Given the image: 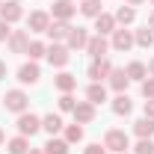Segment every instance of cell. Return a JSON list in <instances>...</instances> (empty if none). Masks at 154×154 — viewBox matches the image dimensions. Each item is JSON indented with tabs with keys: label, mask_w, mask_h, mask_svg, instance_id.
I'll return each instance as SVG.
<instances>
[{
	"label": "cell",
	"mask_w": 154,
	"mask_h": 154,
	"mask_svg": "<svg viewBox=\"0 0 154 154\" xmlns=\"http://www.w3.org/2000/svg\"><path fill=\"white\" fill-rule=\"evenodd\" d=\"M42 128H45L48 134L54 136V134H59V131H62L65 125H62V119H59L57 113H48V116H45V119H42Z\"/></svg>",
	"instance_id": "22"
},
{
	"label": "cell",
	"mask_w": 154,
	"mask_h": 154,
	"mask_svg": "<svg viewBox=\"0 0 154 154\" xmlns=\"http://www.w3.org/2000/svg\"><path fill=\"white\" fill-rule=\"evenodd\" d=\"M68 33H71V24L68 21H51V27H48V36L54 38V42L68 38Z\"/></svg>",
	"instance_id": "15"
},
{
	"label": "cell",
	"mask_w": 154,
	"mask_h": 154,
	"mask_svg": "<svg viewBox=\"0 0 154 154\" xmlns=\"http://www.w3.org/2000/svg\"><path fill=\"white\" fill-rule=\"evenodd\" d=\"M9 36H12L9 24H6V21H0V42H9Z\"/></svg>",
	"instance_id": "35"
},
{
	"label": "cell",
	"mask_w": 154,
	"mask_h": 154,
	"mask_svg": "<svg viewBox=\"0 0 154 154\" xmlns=\"http://www.w3.org/2000/svg\"><path fill=\"white\" fill-rule=\"evenodd\" d=\"M77 12V6L71 0H54V6H51V15L54 21H71V15Z\"/></svg>",
	"instance_id": "5"
},
{
	"label": "cell",
	"mask_w": 154,
	"mask_h": 154,
	"mask_svg": "<svg viewBox=\"0 0 154 154\" xmlns=\"http://www.w3.org/2000/svg\"><path fill=\"white\" fill-rule=\"evenodd\" d=\"M122 154H128V151H122Z\"/></svg>",
	"instance_id": "43"
},
{
	"label": "cell",
	"mask_w": 154,
	"mask_h": 154,
	"mask_svg": "<svg viewBox=\"0 0 154 154\" xmlns=\"http://www.w3.org/2000/svg\"><path fill=\"white\" fill-rule=\"evenodd\" d=\"M74 107H77V101L71 98V92H65V95L59 98V110L62 113H74Z\"/></svg>",
	"instance_id": "31"
},
{
	"label": "cell",
	"mask_w": 154,
	"mask_h": 154,
	"mask_svg": "<svg viewBox=\"0 0 154 154\" xmlns=\"http://www.w3.org/2000/svg\"><path fill=\"white\" fill-rule=\"evenodd\" d=\"M6 148H9V154H27L30 151V142H27V136H15V139L6 142Z\"/></svg>",
	"instance_id": "25"
},
{
	"label": "cell",
	"mask_w": 154,
	"mask_h": 154,
	"mask_svg": "<svg viewBox=\"0 0 154 154\" xmlns=\"http://www.w3.org/2000/svg\"><path fill=\"white\" fill-rule=\"evenodd\" d=\"M48 62L51 65H57V68H65L68 65V59H71V51H68V45H59V42H54L51 48H48Z\"/></svg>",
	"instance_id": "3"
},
{
	"label": "cell",
	"mask_w": 154,
	"mask_h": 154,
	"mask_svg": "<svg viewBox=\"0 0 154 154\" xmlns=\"http://www.w3.org/2000/svg\"><path fill=\"white\" fill-rule=\"evenodd\" d=\"M80 139H83V125H68V128H65V142H68V145H71V142H80Z\"/></svg>",
	"instance_id": "30"
},
{
	"label": "cell",
	"mask_w": 154,
	"mask_h": 154,
	"mask_svg": "<svg viewBox=\"0 0 154 154\" xmlns=\"http://www.w3.org/2000/svg\"><path fill=\"white\" fill-rule=\"evenodd\" d=\"M86 42H89L86 27H71V33H68V38H65L68 51H80V48H86Z\"/></svg>",
	"instance_id": "11"
},
{
	"label": "cell",
	"mask_w": 154,
	"mask_h": 154,
	"mask_svg": "<svg viewBox=\"0 0 154 154\" xmlns=\"http://www.w3.org/2000/svg\"><path fill=\"white\" fill-rule=\"evenodd\" d=\"M104 148L107 151H116V154H122V151H128L131 148V139H128V134L125 131H107V136H104Z\"/></svg>",
	"instance_id": "1"
},
{
	"label": "cell",
	"mask_w": 154,
	"mask_h": 154,
	"mask_svg": "<svg viewBox=\"0 0 154 154\" xmlns=\"http://www.w3.org/2000/svg\"><path fill=\"white\" fill-rule=\"evenodd\" d=\"M142 95L154 98V77H145V80H142Z\"/></svg>",
	"instance_id": "33"
},
{
	"label": "cell",
	"mask_w": 154,
	"mask_h": 154,
	"mask_svg": "<svg viewBox=\"0 0 154 154\" xmlns=\"http://www.w3.org/2000/svg\"><path fill=\"white\" fill-rule=\"evenodd\" d=\"M3 139H6V136H3V131H0V145H3Z\"/></svg>",
	"instance_id": "42"
},
{
	"label": "cell",
	"mask_w": 154,
	"mask_h": 154,
	"mask_svg": "<svg viewBox=\"0 0 154 154\" xmlns=\"http://www.w3.org/2000/svg\"><path fill=\"white\" fill-rule=\"evenodd\" d=\"M27 104H30V98H27L24 89H9L6 98H3V107L12 110V113H27Z\"/></svg>",
	"instance_id": "2"
},
{
	"label": "cell",
	"mask_w": 154,
	"mask_h": 154,
	"mask_svg": "<svg viewBox=\"0 0 154 154\" xmlns=\"http://www.w3.org/2000/svg\"><path fill=\"white\" fill-rule=\"evenodd\" d=\"M134 134L139 136V139H151V136H154V119H148V116L136 119V122H134Z\"/></svg>",
	"instance_id": "14"
},
{
	"label": "cell",
	"mask_w": 154,
	"mask_h": 154,
	"mask_svg": "<svg viewBox=\"0 0 154 154\" xmlns=\"http://www.w3.org/2000/svg\"><path fill=\"white\" fill-rule=\"evenodd\" d=\"M45 54H48V45H45V42H30V48H27V57L33 59V62H36V59H42Z\"/></svg>",
	"instance_id": "29"
},
{
	"label": "cell",
	"mask_w": 154,
	"mask_h": 154,
	"mask_svg": "<svg viewBox=\"0 0 154 154\" xmlns=\"http://www.w3.org/2000/svg\"><path fill=\"white\" fill-rule=\"evenodd\" d=\"M38 77H42V71H38V65L30 59V62H24L18 68V80L24 83V86H33V83H38Z\"/></svg>",
	"instance_id": "9"
},
{
	"label": "cell",
	"mask_w": 154,
	"mask_h": 154,
	"mask_svg": "<svg viewBox=\"0 0 154 154\" xmlns=\"http://www.w3.org/2000/svg\"><path fill=\"white\" fill-rule=\"evenodd\" d=\"M139 3H145V0H128V6H139Z\"/></svg>",
	"instance_id": "39"
},
{
	"label": "cell",
	"mask_w": 154,
	"mask_h": 154,
	"mask_svg": "<svg viewBox=\"0 0 154 154\" xmlns=\"http://www.w3.org/2000/svg\"><path fill=\"white\" fill-rule=\"evenodd\" d=\"M151 3H154V0H151Z\"/></svg>",
	"instance_id": "45"
},
{
	"label": "cell",
	"mask_w": 154,
	"mask_h": 154,
	"mask_svg": "<svg viewBox=\"0 0 154 154\" xmlns=\"http://www.w3.org/2000/svg\"><path fill=\"white\" fill-rule=\"evenodd\" d=\"M71 3H74V0H71Z\"/></svg>",
	"instance_id": "44"
},
{
	"label": "cell",
	"mask_w": 154,
	"mask_h": 154,
	"mask_svg": "<svg viewBox=\"0 0 154 154\" xmlns=\"http://www.w3.org/2000/svg\"><path fill=\"white\" fill-rule=\"evenodd\" d=\"M83 154H107V148H104V145H98V142H92V145H86V148H83Z\"/></svg>",
	"instance_id": "34"
},
{
	"label": "cell",
	"mask_w": 154,
	"mask_h": 154,
	"mask_svg": "<svg viewBox=\"0 0 154 154\" xmlns=\"http://www.w3.org/2000/svg\"><path fill=\"white\" fill-rule=\"evenodd\" d=\"M27 154H45V151H38V148H30V151H27Z\"/></svg>",
	"instance_id": "41"
},
{
	"label": "cell",
	"mask_w": 154,
	"mask_h": 154,
	"mask_svg": "<svg viewBox=\"0 0 154 154\" xmlns=\"http://www.w3.org/2000/svg\"><path fill=\"white\" fill-rule=\"evenodd\" d=\"M86 51L92 54V59H101L107 51H110V42H107L104 36H92L89 42H86Z\"/></svg>",
	"instance_id": "13"
},
{
	"label": "cell",
	"mask_w": 154,
	"mask_h": 154,
	"mask_svg": "<svg viewBox=\"0 0 154 154\" xmlns=\"http://www.w3.org/2000/svg\"><path fill=\"white\" fill-rule=\"evenodd\" d=\"M145 27H148V30H154V12L148 15V24H145Z\"/></svg>",
	"instance_id": "38"
},
{
	"label": "cell",
	"mask_w": 154,
	"mask_h": 154,
	"mask_svg": "<svg viewBox=\"0 0 154 154\" xmlns=\"http://www.w3.org/2000/svg\"><path fill=\"white\" fill-rule=\"evenodd\" d=\"M18 131H21V136L38 134V131H42V119L33 116V113H21V116H18Z\"/></svg>",
	"instance_id": "4"
},
{
	"label": "cell",
	"mask_w": 154,
	"mask_h": 154,
	"mask_svg": "<svg viewBox=\"0 0 154 154\" xmlns=\"http://www.w3.org/2000/svg\"><path fill=\"white\" fill-rule=\"evenodd\" d=\"M107 80H110V86H113L116 92H125V89H128V83H131V77L125 74V68H113Z\"/></svg>",
	"instance_id": "18"
},
{
	"label": "cell",
	"mask_w": 154,
	"mask_h": 154,
	"mask_svg": "<svg viewBox=\"0 0 154 154\" xmlns=\"http://www.w3.org/2000/svg\"><path fill=\"white\" fill-rule=\"evenodd\" d=\"M24 18V9L18 6V0H9V3H0V21L6 24H15V21Z\"/></svg>",
	"instance_id": "6"
},
{
	"label": "cell",
	"mask_w": 154,
	"mask_h": 154,
	"mask_svg": "<svg viewBox=\"0 0 154 154\" xmlns=\"http://www.w3.org/2000/svg\"><path fill=\"white\" fill-rule=\"evenodd\" d=\"M3 77H6V62L0 59V80H3Z\"/></svg>",
	"instance_id": "37"
},
{
	"label": "cell",
	"mask_w": 154,
	"mask_h": 154,
	"mask_svg": "<svg viewBox=\"0 0 154 154\" xmlns=\"http://www.w3.org/2000/svg\"><path fill=\"white\" fill-rule=\"evenodd\" d=\"M134 45H139V48H151V45H154V30H148V27L136 30V33H134Z\"/></svg>",
	"instance_id": "24"
},
{
	"label": "cell",
	"mask_w": 154,
	"mask_h": 154,
	"mask_svg": "<svg viewBox=\"0 0 154 154\" xmlns=\"http://www.w3.org/2000/svg\"><path fill=\"white\" fill-rule=\"evenodd\" d=\"M86 101H89V104H104V101H107V86H104V83H92V86L86 89Z\"/></svg>",
	"instance_id": "21"
},
{
	"label": "cell",
	"mask_w": 154,
	"mask_h": 154,
	"mask_svg": "<svg viewBox=\"0 0 154 154\" xmlns=\"http://www.w3.org/2000/svg\"><path fill=\"white\" fill-rule=\"evenodd\" d=\"M80 12L86 18H98L104 12V6H101V0H80Z\"/></svg>",
	"instance_id": "23"
},
{
	"label": "cell",
	"mask_w": 154,
	"mask_h": 154,
	"mask_svg": "<svg viewBox=\"0 0 154 154\" xmlns=\"http://www.w3.org/2000/svg\"><path fill=\"white\" fill-rule=\"evenodd\" d=\"M131 110H134V101L128 98V92H119V95L113 98V113L116 116H128Z\"/></svg>",
	"instance_id": "19"
},
{
	"label": "cell",
	"mask_w": 154,
	"mask_h": 154,
	"mask_svg": "<svg viewBox=\"0 0 154 154\" xmlns=\"http://www.w3.org/2000/svg\"><path fill=\"white\" fill-rule=\"evenodd\" d=\"M54 86H57L59 92L65 95V92H71V89L77 86V77H74V74H68V71H59L57 80H54Z\"/></svg>",
	"instance_id": "20"
},
{
	"label": "cell",
	"mask_w": 154,
	"mask_h": 154,
	"mask_svg": "<svg viewBox=\"0 0 154 154\" xmlns=\"http://www.w3.org/2000/svg\"><path fill=\"white\" fill-rule=\"evenodd\" d=\"M110 71H113V65H110V59H107V57L92 59V65H89V77H92L95 83H101L104 77H110Z\"/></svg>",
	"instance_id": "8"
},
{
	"label": "cell",
	"mask_w": 154,
	"mask_h": 154,
	"mask_svg": "<svg viewBox=\"0 0 154 154\" xmlns=\"http://www.w3.org/2000/svg\"><path fill=\"white\" fill-rule=\"evenodd\" d=\"M45 154H68V142L65 139H48V145H45Z\"/></svg>",
	"instance_id": "28"
},
{
	"label": "cell",
	"mask_w": 154,
	"mask_h": 154,
	"mask_svg": "<svg viewBox=\"0 0 154 154\" xmlns=\"http://www.w3.org/2000/svg\"><path fill=\"white\" fill-rule=\"evenodd\" d=\"M134 154H154V142L151 139H139L134 145Z\"/></svg>",
	"instance_id": "32"
},
{
	"label": "cell",
	"mask_w": 154,
	"mask_h": 154,
	"mask_svg": "<svg viewBox=\"0 0 154 154\" xmlns=\"http://www.w3.org/2000/svg\"><path fill=\"white\" fill-rule=\"evenodd\" d=\"M95 30H98V36L116 33V15H107V12H101V15L95 18Z\"/></svg>",
	"instance_id": "17"
},
{
	"label": "cell",
	"mask_w": 154,
	"mask_h": 154,
	"mask_svg": "<svg viewBox=\"0 0 154 154\" xmlns=\"http://www.w3.org/2000/svg\"><path fill=\"white\" fill-rule=\"evenodd\" d=\"M145 116L154 119V98H145Z\"/></svg>",
	"instance_id": "36"
},
{
	"label": "cell",
	"mask_w": 154,
	"mask_h": 154,
	"mask_svg": "<svg viewBox=\"0 0 154 154\" xmlns=\"http://www.w3.org/2000/svg\"><path fill=\"white\" fill-rule=\"evenodd\" d=\"M148 74L154 77V59H151V62H148Z\"/></svg>",
	"instance_id": "40"
},
{
	"label": "cell",
	"mask_w": 154,
	"mask_h": 154,
	"mask_svg": "<svg viewBox=\"0 0 154 154\" xmlns=\"http://www.w3.org/2000/svg\"><path fill=\"white\" fill-rule=\"evenodd\" d=\"M27 48H30V33H27V30H12V36H9V51H12V54H27Z\"/></svg>",
	"instance_id": "7"
},
{
	"label": "cell",
	"mask_w": 154,
	"mask_h": 154,
	"mask_svg": "<svg viewBox=\"0 0 154 154\" xmlns=\"http://www.w3.org/2000/svg\"><path fill=\"white\" fill-rule=\"evenodd\" d=\"M74 122H77V125H89V122H95V104H89V101H77Z\"/></svg>",
	"instance_id": "10"
},
{
	"label": "cell",
	"mask_w": 154,
	"mask_h": 154,
	"mask_svg": "<svg viewBox=\"0 0 154 154\" xmlns=\"http://www.w3.org/2000/svg\"><path fill=\"white\" fill-rule=\"evenodd\" d=\"M27 24H30L33 33H48V27H51V15H48V12H33Z\"/></svg>",
	"instance_id": "16"
},
{
	"label": "cell",
	"mask_w": 154,
	"mask_h": 154,
	"mask_svg": "<svg viewBox=\"0 0 154 154\" xmlns=\"http://www.w3.org/2000/svg\"><path fill=\"white\" fill-rule=\"evenodd\" d=\"M134 18H136V9L134 6H119V12H116V24H134Z\"/></svg>",
	"instance_id": "26"
},
{
	"label": "cell",
	"mask_w": 154,
	"mask_h": 154,
	"mask_svg": "<svg viewBox=\"0 0 154 154\" xmlns=\"http://www.w3.org/2000/svg\"><path fill=\"white\" fill-rule=\"evenodd\" d=\"M125 74L131 77V80H145V77H148V68H145L142 62H131V65L125 68Z\"/></svg>",
	"instance_id": "27"
},
{
	"label": "cell",
	"mask_w": 154,
	"mask_h": 154,
	"mask_svg": "<svg viewBox=\"0 0 154 154\" xmlns=\"http://www.w3.org/2000/svg\"><path fill=\"white\" fill-rule=\"evenodd\" d=\"M110 45H113V51H122V54H125V51L134 48V33H131V30H116Z\"/></svg>",
	"instance_id": "12"
}]
</instances>
